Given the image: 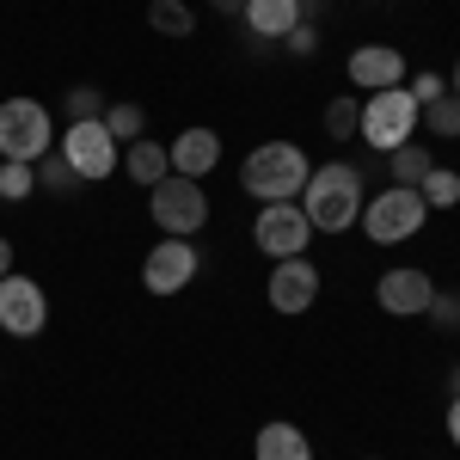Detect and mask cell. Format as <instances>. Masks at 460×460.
Returning <instances> with one entry per match:
<instances>
[{
  "mask_svg": "<svg viewBox=\"0 0 460 460\" xmlns=\"http://www.w3.org/2000/svg\"><path fill=\"white\" fill-rule=\"evenodd\" d=\"M301 209H307V221H314L319 234H344L356 215H362V178H356V166H314L307 172V190H301Z\"/></svg>",
  "mask_w": 460,
  "mask_h": 460,
  "instance_id": "1",
  "label": "cell"
},
{
  "mask_svg": "<svg viewBox=\"0 0 460 460\" xmlns=\"http://www.w3.org/2000/svg\"><path fill=\"white\" fill-rule=\"evenodd\" d=\"M307 154L295 142H264L246 154V172H240V184H246L258 203H295L301 190H307Z\"/></svg>",
  "mask_w": 460,
  "mask_h": 460,
  "instance_id": "2",
  "label": "cell"
},
{
  "mask_svg": "<svg viewBox=\"0 0 460 460\" xmlns=\"http://www.w3.org/2000/svg\"><path fill=\"white\" fill-rule=\"evenodd\" d=\"M418 99L405 93V86H387V93H368V105H362V142L368 147H381V154H393L399 142H411L418 136Z\"/></svg>",
  "mask_w": 460,
  "mask_h": 460,
  "instance_id": "3",
  "label": "cell"
},
{
  "mask_svg": "<svg viewBox=\"0 0 460 460\" xmlns=\"http://www.w3.org/2000/svg\"><path fill=\"white\" fill-rule=\"evenodd\" d=\"M147 209H154V221H160V234L184 240V234H197V227L209 221V197H203V184H197V178L166 172L154 190H147Z\"/></svg>",
  "mask_w": 460,
  "mask_h": 460,
  "instance_id": "4",
  "label": "cell"
},
{
  "mask_svg": "<svg viewBox=\"0 0 460 460\" xmlns=\"http://www.w3.org/2000/svg\"><path fill=\"white\" fill-rule=\"evenodd\" d=\"M424 197H418V184H387L368 209H362V227H368V240L375 246H399V240H411L418 227H424Z\"/></svg>",
  "mask_w": 460,
  "mask_h": 460,
  "instance_id": "5",
  "label": "cell"
},
{
  "mask_svg": "<svg viewBox=\"0 0 460 460\" xmlns=\"http://www.w3.org/2000/svg\"><path fill=\"white\" fill-rule=\"evenodd\" d=\"M43 154H49V111L37 99H6L0 105V160L37 166Z\"/></svg>",
  "mask_w": 460,
  "mask_h": 460,
  "instance_id": "6",
  "label": "cell"
},
{
  "mask_svg": "<svg viewBox=\"0 0 460 460\" xmlns=\"http://www.w3.org/2000/svg\"><path fill=\"white\" fill-rule=\"evenodd\" d=\"M252 234H258V246L270 252V258H301L307 240H314V221H307L301 203H264Z\"/></svg>",
  "mask_w": 460,
  "mask_h": 460,
  "instance_id": "7",
  "label": "cell"
},
{
  "mask_svg": "<svg viewBox=\"0 0 460 460\" xmlns=\"http://www.w3.org/2000/svg\"><path fill=\"white\" fill-rule=\"evenodd\" d=\"M62 154H68V166L86 184H99V178L117 172V142H111L105 117L99 123H68V136H62Z\"/></svg>",
  "mask_w": 460,
  "mask_h": 460,
  "instance_id": "8",
  "label": "cell"
},
{
  "mask_svg": "<svg viewBox=\"0 0 460 460\" xmlns=\"http://www.w3.org/2000/svg\"><path fill=\"white\" fill-rule=\"evenodd\" d=\"M43 319H49V301H43V288L31 277H0V332H13V338H37L43 332Z\"/></svg>",
  "mask_w": 460,
  "mask_h": 460,
  "instance_id": "9",
  "label": "cell"
},
{
  "mask_svg": "<svg viewBox=\"0 0 460 460\" xmlns=\"http://www.w3.org/2000/svg\"><path fill=\"white\" fill-rule=\"evenodd\" d=\"M197 277V246L190 240H160V246L142 258V283H147V295H178V288Z\"/></svg>",
  "mask_w": 460,
  "mask_h": 460,
  "instance_id": "10",
  "label": "cell"
},
{
  "mask_svg": "<svg viewBox=\"0 0 460 460\" xmlns=\"http://www.w3.org/2000/svg\"><path fill=\"white\" fill-rule=\"evenodd\" d=\"M319 301V270L307 264V252L301 258H277V270H270V307L277 314H307Z\"/></svg>",
  "mask_w": 460,
  "mask_h": 460,
  "instance_id": "11",
  "label": "cell"
},
{
  "mask_svg": "<svg viewBox=\"0 0 460 460\" xmlns=\"http://www.w3.org/2000/svg\"><path fill=\"white\" fill-rule=\"evenodd\" d=\"M375 301L387 307V314H429V301H436V283H429L424 270H411V264H399V270H387L381 283H375Z\"/></svg>",
  "mask_w": 460,
  "mask_h": 460,
  "instance_id": "12",
  "label": "cell"
},
{
  "mask_svg": "<svg viewBox=\"0 0 460 460\" xmlns=\"http://www.w3.org/2000/svg\"><path fill=\"white\" fill-rule=\"evenodd\" d=\"M350 80L368 86V93H387V86H405V56L387 49V43H368L350 56Z\"/></svg>",
  "mask_w": 460,
  "mask_h": 460,
  "instance_id": "13",
  "label": "cell"
},
{
  "mask_svg": "<svg viewBox=\"0 0 460 460\" xmlns=\"http://www.w3.org/2000/svg\"><path fill=\"white\" fill-rule=\"evenodd\" d=\"M166 154H172L178 178H203V172H215V160H221V136H215V129H184Z\"/></svg>",
  "mask_w": 460,
  "mask_h": 460,
  "instance_id": "14",
  "label": "cell"
},
{
  "mask_svg": "<svg viewBox=\"0 0 460 460\" xmlns=\"http://www.w3.org/2000/svg\"><path fill=\"white\" fill-rule=\"evenodd\" d=\"M252 37H288L301 25V0H246Z\"/></svg>",
  "mask_w": 460,
  "mask_h": 460,
  "instance_id": "15",
  "label": "cell"
},
{
  "mask_svg": "<svg viewBox=\"0 0 460 460\" xmlns=\"http://www.w3.org/2000/svg\"><path fill=\"white\" fill-rule=\"evenodd\" d=\"M123 172L136 178V184H160V178L172 172V154L142 136V142H129V154H123Z\"/></svg>",
  "mask_w": 460,
  "mask_h": 460,
  "instance_id": "16",
  "label": "cell"
},
{
  "mask_svg": "<svg viewBox=\"0 0 460 460\" xmlns=\"http://www.w3.org/2000/svg\"><path fill=\"white\" fill-rule=\"evenodd\" d=\"M258 460H314V448L295 424H264L258 429Z\"/></svg>",
  "mask_w": 460,
  "mask_h": 460,
  "instance_id": "17",
  "label": "cell"
},
{
  "mask_svg": "<svg viewBox=\"0 0 460 460\" xmlns=\"http://www.w3.org/2000/svg\"><path fill=\"white\" fill-rule=\"evenodd\" d=\"M418 197H424V209H455V203H460V172L429 166V172L418 178Z\"/></svg>",
  "mask_w": 460,
  "mask_h": 460,
  "instance_id": "18",
  "label": "cell"
},
{
  "mask_svg": "<svg viewBox=\"0 0 460 460\" xmlns=\"http://www.w3.org/2000/svg\"><path fill=\"white\" fill-rule=\"evenodd\" d=\"M147 25H154L160 37H190L197 31V19H190L184 0H147Z\"/></svg>",
  "mask_w": 460,
  "mask_h": 460,
  "instance_id": "19",
  "label": "cell"
},
{
  "mask_svg": "<svg viewBox=\"0 0 460 460\" xmlns=\"http://www.w3.org/2000/svg\"><path fill=\"white\" fill-rule=\"evenodd\" d=\"M37 184L56 190V197H74V190H80V172L68 166V154H43V160H37Z\"/></svg>",
  "mask_w": 460,
  "mask_h": 460,
  "instance_id": "20",
  "label": "cell"
},
{
  "mask_svg": "<svg viewBox=\"0 0 460 460\" xmlns=\"http://www.w3.org/2000/svg\"><path fill=\"white\" fill-rule=\"evenodd\" d=\"M424 123H429V136L460 142V93H442L436 105H424Z\"/></svg>",
  "mask_w": 460,
  "mask_h": 460,
  "instance_id": "21",
  "label": "cell"
},
{
  "mask_svg": "<svg viewBox=\"0 0 460 460\" xmlns=\"http://www.w3.org/2000/svg\"><path fill=\"white\" fill-rule=\"evenodd\" d=\"M62 111H68V123H99L105 117V86H68Z\"/></svg>",
  "mask_w": 460,
  "mask_h": 460,
  "instance_id": "22",
  "label": "cell"
},
{
  "mask_svg": "<svg viewBox=\"0 0 460 460\" xmlns=\"http://www.w3.org/2000/svg\"><path fill=\"white\" fill-rule=\"evenodd\" d=\"M424 172H429L424 142H399V147H393V184H418Z\"/></svg>",
  "mask_w": 460,
  "mask_h": 460,
  "instance_id": "23",
  "label": "cell"
},
{
  "mask_svg": "<svg viewBox=\"0 0 460 460\" xmlns=\"http://www.w3.org/2000/svg\"><path fill=\"white\" fill-rule=\"evenodd\" d=\"M31 190H37V172L25 160H0V197H6V203H25Z\"/></svg>",
  "mask_w": 460,
  "mask_h": 460,
  "instance_id": "24",
  "label": "cell"
},
{
  "mask_svg": "<svg viewBox=\"0 0 460 460\" xmlns=\"http://www.w3.org/2000/svg\"><path fill=\"white\" fill-rule=\"evenodd\" d=\"M142 105H105V129H111V142H142Z\"/></svg>",
  "mask_w": 460,
  "mask_h": 460,
  "instance_id": "25",
  "label": "cell"
},
{
  "mask_svg": "<svg viewBox=\"0 0 460 460\" xmlns=\"http://www.w3.org/2000/svg\"><path fill=\"white\" fill-rule=\"evenodd\" d=\"M325 129H332L338 142L356 136V129H362V105H356V99H332V105H325Z\"/></svg>",
  "mask_w": 460,
  "mask_h": 460,
  "instance_id": "26",
  "label": "cell"
},
{
  "mask_svg": "<svg viewBox=\"0 0 460 460\" xmlns=\"http://www.w3.org/2000/svg\"><path fill=\"white\" fill-rule=\"evenodd\" d=\"M405 93L418 99V111H424V105H436V99H442V74H418V80H411Z\"/></svg>",
  "mask_w": 460,
  "mask_h": 460,
  "instance_id": "27",
  "label": "cell"
},
{
  "mask_svg": "<svg viewBox=\"0 0 460 460\" xmlns=\"http://www.w3.org/2000/svg\"><path fill=\"white\" fill-rule=\"evenodd\" d=\"M429 314H436V325H460V301H455V295H436Z\"/></svg>",
  "mask_w": 460,
  "mask_h": 460,
  "instance_id": "28",
  "label": "cell"
},
{
  "mask_svg": "<svg viewBox=\"0 0 460 460\" xmlns=\"http://www.w3.org/2000/svg\"><path fill=\"white\" fill-rule=\"evenodd\" d=\"M314 43H319V37L307 31V25H295V31H288V49H295V56H314Z\"/></svg>",
  "mask_w": 460,
  "mask_h": 460,
  "instance_id": "29",
  "label": "cell"
},
{
  "mask_svg": "<svg viewBox=\"0 0 460 460\" xmlns=\"http://www.w3.org/2000/svg\"><path fill=\"white\" fill-rule=\"evenodd\" d=\"M448 436H455V448H460V393L448 399Z\"/></svg>",
  "mask_w": 460,
  "mask_h": 460,
  "instance_id": "30",
  "label": "cell"
},
{
  "mask_svg": "<svg viewBox=\"0 0 460 460\" xmlns=\"http://www.w3.org/2000/svg\"><path fill=\"white\" fill-rule=\"evenodd\" d=\"M0 277H13V246L0 240Z\"/></svg>",
  "mask_w": 460,
  "mask_h": 460,
  "instance_id": "31",
  "label": "cell"
},
{
  "mask_svg": "<svg viewBox=\"0 0 460 460\" xmlns=\"http://www.w3.org/2000/svg\"><path fill=\"white\" fill-rule=\"evenodd\" d=\"M215 13H246V0H215Z\"/></svg>",
  "mask_w": 460,
  "mask_h": 460,
  "instance_id": "32",
  "label": "cell"
},
{
  "mask_svg": "<svg viewBox=\"0 0 460 460\" xmlns=\"http://www.w3.org/2000/svg\"><path fill=\"white\" fill-rule=\"evenodd\" d=\"M455 93H460V62H455Z\"/></svg>",
  "mask_w": 460,
  "mask_h": 460,
  "instance_id": "33",
  "label": "cell"
}]
</instances>
